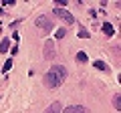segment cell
<instances>
[{
    "label": "cell",
    "instance_id": "1",
    "mask_svg": "<svg viewBox=\"0 0 121 113\" xmlns=\"http://www.w3.org/2000/svg\"><path fill=\"white\" fill-rule=\"evenodd\" d=\"M65 79H67V67L55 65V67L48 69L47 75H44V85H47L48 89H56V87H60V85L65 83Z\"/></svg>",
    "mask_w": 121,
    "mask_h": 113
},
{
    "label": "cell",
    "instance_id": "2",
    "mask_svg": "<svg viewBox=\"0 0 121 113\" xmlns=\"http://www.w3.org/2000/svg\"><path fill=\"white\" fill-rule=\"evenodd\" d=\"M55 16H60L67 24H73L75 22V16L69 12V10H65V8H55Z\"/></svg>",
    "mask_w": 121,
    "mask_h": 113
},
{
    "label": "cell",
    "instance_id": "3",
    "mask_svg": "<svg viewBox=\"0 0 121 113\" xmlns=\"http://www.w3.org/2000/svg\"><path fill=\"white\" fill-rule=\"evenodd\" d=\"M35 24L39 26V28H43V30H51V28H52V22L48 20V18H44V16H39L35 20Z\"/></svg>",
    "mask_w": 121,
    "mask_h": 113
},
{
    "label": "cell",
    "instance_id": "4",
    "mask_svg": "<svg viewBox=\"0 0 121 113\" xmlns=\"http://www.w3.org/2000/svg\"><path fill=\"white\" fill-rule=\"evenodd\" d=\"M63 113H89V111H87V107H83V105H69V107L63 109Z\"/></svg>",
    "mask_w": 121,
    "mask_h": 113
},
{
    "label": "cell",
    "instance_id": "5",
    "mask_svg": "<svg viewBox=\"0 0 121 113\" xmlns=\"http://www.w3.org/2000/svg\"><path fill=\"white\" fill-rule=\"evenodd\" d=\"M56 52H55V44H52V40H47L44 43V59H52Z\"/></svg>",
    "mask_w": 121,
    "mask_h": 113
},
{
    "label": "cell",
    "instance_id": "6",
    "mask_svg": "<svg viewBox=\"0 0 121 113\" xmlns=\"http://www.w3.org/2000/svg\"><path fill=\"white\" fill-rule=\"evenodd\" d=\"M60 111H63V107H60L59 101H55L52 105H48V107L44 109V113H60Z\"/></svg>",
    "mask_w": 121,
    "mask_h": 113
},
{
    "label": "cell",
    "instance_id": "7",
    "mask_svg": "<svg viewBox=\"0 0 121 113\" xmlns=\"http://www.w3.org/2000/svg\"><path fill=\"white\" fill-rule=\"evenodd\" d=\"M93 67L99 69V71H109V65H107L105 61H93Z\"/></svg>",
    "mask_w": 121,
    "mask_h": 113
},
{
    "label": "cell",
    "instance_id": "8",
    "mask_svg": "<svg viewBox=\"0 0 121 113\" xmlns=\"http://www.w3.org/2000/svg\"><path fill=\"white\" fill-rule=\"evenodd\" d=\"M103 32H105L107 36H113V35H115V28H113V24L105 22V24H103Z\"/></svg>",
    "mask_w": 121,
    "mask_h": 113
},
{
    "label": "cell",
    "instance_id": "9",
    "mask_svg": "<svg viewBox=\"0 0 121 113\" xmlns=\"http://www.w3.org/2000/svg\"><path fill=\"white\" fill-rule=\"evenodd\" d=\"M8 47H10V40L2 39V43H0V52H8Z\"/></svg>",
    "mask_w": 121,
    "mask_h": 113
},
{
    "label": "cell",
    "instance_id": "10",
    "mask_svg": "<svg viewBox=\"0 0 121 113\" xmlns=\"http://www.w3.org/2000/svg\"><path fill=\"white\" fill-rule=\"evenodd\" d=\"M65 35H67V30H65V28H56L55 39H56V40H60V39H65Z\"/></svg>",
    "mask_w": 121,
    "mask_h": 113
},
{
    "label": "cell",
    "instance_id": "11",
    "mask_svg": "<svg viewBox=\"0 0 121 113\" xmlns=\"http://www.w3.org/2000/svg\"><path fill=\"white\" fill-rule=\"evenodd\" d=\"M77 61H79V63H87V61H89V56H87L83 51H79V52H77Z\"/></svg>",
    "mask_w": 121,
    "mask_h": 113
},
{
    "label": "cell",
    "instance_id": "12",
    "mask_svg": "<svg viewBox=\"0 0 121 113\" xmlns=\"http://www.w3.org/2000/svg\"><path fill=\"white\" fill-rule=\"evenodd\" d=\"M12 67H14V63H12V59H8V61H6V65L2 67V73H8V71L12 69Z\"/></svg>",
    "mask_w": 121,
    "mask_h": 113
},
{
    "label": "cell",
    "instance_id": "13",
    "mask_svg": "<svg viewBox=\"0 0 121 113\" xmlns=\"http://www.w3.org/2000/svg\"><path fill=\"white\" fill-rule=\"evenodd\" d=\"M113 107H115V109H121V97H119V95L113 97Z\"/></svg>",
    "mask_w": 121,
    "mask_h": 113
},
{
    "label": "cell",
    "instance_id": "14",
    "mask_svg": "<svg viewBox=\"0 0 121 113\" xmlns=\"http://www.w3.org/2000/svg\"><path fill=\"white\" fill-rule=\"evenodd\" d=\"M79 36H81V39H89V32H87V28H83V26H81V28H79Z\"/></svg>",
    "mask_w": 121,
    "mask_h": 113
},
{
    "label": "cell",
    "instance_id": "15",
    "mask_svg": "<svg viewBox=\"0 0 121 113\" xmlns=\"http://www.w3.org/2000/svg\"><path fill=\"white\" fill-rule=\"evenodd\" d=\"M55 4H56V8H65L69 4V0H55Z\"/></svg>",
    "mask_w": 121,
    "mask_h": 113
}]
</instances>
